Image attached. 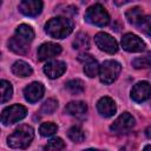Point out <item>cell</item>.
<instances>
[{
    "label": "cell",
    "mask_w": 151,
    "mask_h": 151,
    "mask_svg": "<svg viewBox=\"0 0 151 151\" xmlns=\"http://www.w3.org/2000/svg\"><path fill=\"white\" fill-rule=\"evenodd\" d=\"M125 17L127 19V21L132 25H138L140 19L143 18V11L140 7H133V8H130L126 13H125Z\"/></svg>",
    "instance_id": "44dd1931"
},
{
    "label": "cell",
    "mask_w": 151,
    "mask_h": 151,
    "mask_svg": "<svg viewBox=\"0 0 151 151\" xmlns=\"http://www.w3.org/2000/svg\"><path fill=\"white\" fill-rule=\"evenodd\" d=\"M12 72H13V74H15L17 77L24 78V77L31 76L33 71H32V67H31L27 63H25V61H22V60H19V61H15V63L13 64V66H12Z\"/></svg>",
    "instance_id": "ac0fdd59"
},
{
    "label": "cell",
    "mask_w": 151,
    "mask_h": 151,
    "mask_svg": "<svg viewBox=\"0 0 151 151\" xmlns=\"http://www.w3.org/2000/svg\"><path fill=\"white\" fill-rule=\"evenodd\" d=\"M67 136H68V138H70L72 142H74V143H81V142L84 140V138H85L84 132H83L79 127H77V126L71 127V129L68 130V132H67Z\"/></svg>",
    "instance_id": "484cf974"
},
{
    "label": "cell",
    "mask_w": 151,
    "mask_h": 151,
    "mask_svg": "<svg viewBox=\"0 0 151 151\" xmlns=\"http://www.w3.org/2000/svg\"><path fill=\"white\" fill-rule=\"evenodd\" d=\"M139 27L140 31H143L144 33H146L147 35L151 37V15H147V17H144L140 19L139 24L137 25Z\"/></svg>",
    "instance_id": "83f0119b"
},
{
    "label": "cell",
    "mask_w": 151,
    "mask_h": 151,
    "mask_svg": "<svg viewBox=\"0 0 151 151\" xmlns=\"http://www.w3.org/2000/svg\"><path fill=\"white\" fill-rule=\"evenodd\" d=\"M57 130H58V126L55 124L51 123V122L42 123L40 125V127H39V132H40V134L42 137H51L57 132Z\"/></svg>",
    "instance_id": "d4e9b609"
},
{
    "label": "cell",
    "mask_w": 151,
    "mask_h": 151,
    "mask_svg": "<svg viewBox=\"0 0 151 151\" xmlns=\"http://www.w3.org/2000/svg\"><path fill=\"white\" fill-rule=\"evenodd\" d=\"M34 138V131L29 125H20L8 137V145L13 149H26Z\"/></svg>",
    "instance_id": "7a4b0ae2"
},
{
    "label": "cell",
    "mask_w": 151,
    "mask_h": 151,
    "mask_svg": "<svg viewBox=\"0 0 151 151\" xmlns=\"http://www.w3.org/2000/svg\"><path fill=\"white\" fill-rule=\"evenodd\" d=\"M132 66L134 68H147V67H151V52H147L146 54L133 59Z\"/></svg>",
    "instance_id": "603a6c76"
},
{
    "label": "cell",
    "mask_w": 151,
    "mask_h": 151,
    "mask_svg": "<svg viewBox=\"0 0 151 151\" xmlns=\"http://www.w3.org/2000/svg\"><path fill=\"white\" fill-rule=\"evenodd\" d=\"M90 46V38L85 33H78L73 40V48L76 50H86Z\"/></svg>",
    "instance_id": "7402d4cb"
},
{
    "label": "cell",
    "mask_w": 151,
    "mask_h": 151,
    "mask_svg": "<svg viewBox=\"0 0 151 151\" xmlns=\"http://www.w3.org/2000/svg\"><path fill=\"white\" fill-rule=\"evenodd\" d=\"M84 18H85L86 22H88L91 25H94V26H99V27L106 26L110 22L109 13L99 4H96V5L91 6V7H88L86 9V12H85Z\"/></svg>",
    "instance_id": "3957f363"
},
{
    "label": "cell",
    "mask_w": 151,
    "mask_h": 151,
    "mask_svg": "<svg viewBox=\"0 0 151 151\" xmlns=\"http://www.w3.org/2000/svg\"><path fill=\"white\" fill-rule=\"evenodd\" d=\"M44 92H45L44 85L41 83L34 81L24 88V97L29 103H37L38 100H40L42 98Z\"/></svg>",
    "instance_id": "30bf717a"
},
{
    "label": "cell",
    "mask_w": 151,
    "mask_h": 151,
    "mask_svg": "<svg viewBox=\"0 0 151 151\" xmlns=\"http://www.w3.org/2000/svg\"><path fill=\"white\" fill-rule=\"evenodd\" d=\"M15 33L18 37H20L21 39H24L25 41L29 42L33 40L34 38V31L31 26L26 25V24H22V25H19L18 28L15 29Z\"/></svg>",
    "instance_id": "d6986e66"
},
{
    "label": "cell",
    "mask_w": 151,
    "mask_h": 151,
    "mask_svg": "<svg viewBox=\"0 0 151 151\" xmlns=\"http://www.w3.org/2000/svg\"><path fill=\"white\" fill-rule=\"evenodd\" d=\"M132 1H136V0H113V2L118 6H123L125 4H129V2H132Z\"/></svg>",
    "instance_id": "f546056e"
},
{
    "label": "cell",
    "mask_w": 151,
    "mask_h": 151,
    "mask_svg": "<svg viewBox=\"0 0 151 151\" xmlns=\"http://www.w3.org/2000/svg\"><path fill=\"white\" fill-rule=\"evenodd\" d=\"M87 111V105L84 101H71L65 106V112L70 116H83Z\"/></svg>",
    "instance_id": "e0dca14e"
},
{
    "label": "cell",
    "mask_w": 151,
    "mask_h": 151,
    "mask_svg": "<svg viewBox=\"0 0 151 151\" xmlns=\"http://www.w3.org/2000/svg\"><path fill=\"white\" fill-rule=\"evenodd\" d=\"M133 125H134V118L129 112H124L113 122L110 129L117 133H126L133 127Z\"/></svg>",
    "instance_id": "52a82bcc"
},
{
    "label": "cell",
    "mask_w": 151,
    "mask_h": 151,
    "mask_svg": "<svg viewBox=\"0 0 151 151\" xmlns=\"http://www.w3.org/2000/svg\"><path fill=\"white\" fill-rule=\"evenodd\" d=\"M145 136H146L149 139H151V126H149V127L145 130Z\"/></svg>",
    "instance_id": "4dcf8cb0"
},
{
    "label": "cell",
    "mask_w": 151,
    "mask_h": 151,
    "mask_svg": "<svg viewBox=\"0 0 151 151\" xmlns=\"http://www.w3.org/2000/svg\"><path fill=\"white\" fill-rule=\"evenodd\" d=\"M46 33L55 39H64L73 31V22L66 17H57L50 19L45 25Z\"/></svg>",
    "instance_id": "6da1fadb"
},
{
    "label": "cell",
    "mask_w": 151,
    "mask_h": 151,
    "mask_svg": "<svg viewBox=\"0 0 151 151\" xmlns=\"http://www.w3.org/2000/svg\"><path fill=\"white\" fill-rule=\"evenodd\" d=\"M19 11L27 17H37L42 11V0H22Z\"/></svg>",
    "instance_id": "8fae6325"
},
{
    "label": "cell",
    "mask_w": 151,
    "mask_h": 151,
    "mask_svg": "<svg viewBox=\"0 0 151 151\" xmlns=\"http://www.w3.org/2000/svg\"><path fill=\"white\" fill-rule=\"evenodd\" d=\"M150 96H151V85L145 80L138 81L131 90V98L136 103H143L147 100Z\"/></svg>",
    "instance_id": "9c48e42d"
},
{
    "label": "cell",
    "mask_w": 151,
    "mask_h": 151,
    "mask_svg": "<svg viewBox=\"0 0 151 151\" xmlns=\"http://www.w3.org/2000/svg\"><path fill=\"white\" fill-rule=\"evenodd\" d=\"M60 52H61L60 45L54 44V42H45L39 46L37 53H38V59L44 61V60L51 59V58L60 54Z\"/></svg>",
    "instance_id": "7c38bea8"
},
{
    "label": "cell",
    "mask_w": 151,
    "mask_h": 151,
    "mask_svg": "<svg viewBox=\"0 0 151 151\" xmlns=\"http://www.w3.org/2000/svg\"><path fill=\"white\" fill-rule=\"evenodd\" d=\"M65 87H66V90H67L71 94H74V96L83 93L84 90H85L84 83H83V80H80V79H72V80H68V81L65 84Z\"/></svg>",
    "instance_id": "ffe728a7"
},
{
    "label": "cell",
    "mask_w": 151,
    "mask_h": 151,
    "mask_svg": "<svg viewBox=\"0 0 151 151\" xmlns=\"http://www.w3.org/2000/svg\"><path fill=\"white\" fill-rule=\"evenodd\" d=\"M64 147H65V143L63 142L61 138H53L45 145L46 150H63Z\"/></svg>",
    "instance_id": "f1b7e54d"
},
{
    "label": "cell",
    "mask_w": 151,
    "mask_h": 151,
    "mask_svg": "<svg viewBox=\"0 0 151 151\" xmlns=\"http://www.w3.org/2000/svg\"><path fill=\"white\" fill-rule=\"evenodd\" d=\"M8 47L11 51H13L17 54H26L28 53V45L27 41H25L24 39H21L20 37H13L8 40Z\"/></svg>",
    "instance_id": "2e32d148"
},
{
    "label": "cell",
    "mask_w": 151,
    "mask_h": 151,
    "mask_svg": "<svg viewBox=\"0 0 151 151\" xmlns=\"http://www.w3.org/2000/svg\"><path fill=\"white\" fill-rule=\"evenodd\" d=\"M66 71V64L64 61L60 60H52L48 61L45 66H44V72L45 74L51 78V79H55L58 77H60L61 74H64V72Z\"/></svg>",
    "instance_id": "4fadbf2b"
},
{
    "label": "cell",
    "mask_w": 151,
    "mask_h": 151,
    "mask_svg": "<svg viewBox=\"0 0 151 151\" xmlns=\"http://www.w3.org/2000/svg\"><path fill=\"white\" fill-rule=\"evenodd\" d=\"M1 103L5 104L6 101H8L12 98V93H13V88L9 81L7 80H1Z\"/></svg>",
    "instance_id": "cb8c5ba5"
},
{
    "label": "cell",
    "mask_w": 151,
    "mask_h": 151,
    "mask_svg": "<svg viewBox=\"0 0 151 151\" xmlns=\"http://www.w3.org/2000/svg\"><path fill=\"white\" fill-rule=\"evenodd\" d=\"M144 149H145V150H151V145H146Z\"/></svg>",
    "instance_id": "1f68e13d"
},
{
    "label": "cell",
    "mask_w": 151,
    "mask_h": 151,
    "mask_svg": "<svg viewBox=\"0 0 151 151\" xmlns=\"http://www.w3.org/2000/svg\"><path fill=\"white\" fill-rule=\"evenodd\" d=\"M79 61L84 63V72L87 77L93 78L99 74V68L100 66L98 65L97 60H94L90 54H80L78 57Z\"/></svg>",
    "instance_id": "5bb4252c"
},
{
    "label": "cell",
    "mask_w": 151,
    "mask_h": 151,
    "mask_svg": "<svg viewBox=\"0 0 151 151\" xmlns=\"http://www.w3.org/2000/svg\"><path fill=\"white\" fill-rule=\"evenodd\" d=\"M94 42L100 51H104L109 54H113L118 51V44L114 40V38H112L110 34L105 32L97 33L94 37Z\"/></svg>",
    "instance_id": "8992f818"
},
{
    "label": "cell",
    "mask_w": 151,
    "mask_h": 151,
    "mask_svg": "<svg viewBox=\"0 0 151 151\" xmlns=\"http://www.w3.org/2000/svg\"><path fill=\"white\" fill-rule=\"evenodd\" d=\"M122 71V65L116 60H106L99 68V78L104 84L113 83Z\"/></svg>",
    "instance_id": "277c9868"
},
{
    "label": "cell",
    "mask_w": 151,
    "mask_h": 151,
    "mask_svg": "<svg viewBox=\"0 0 151 151\" xmlns=\"http://www.w3.org/2000/svg\"><path fill=\"white\" fill-rule=\"evenodd\" d=\"M122 46L127 52H142L145 50V42L136 34L126 33L122 38Z\"/></svg>",
    "instance_id": "ba28073f"
},
{
    "label": "cell",
    "mask_w": 151,
    "mask_h": 151,
    "mask_svg": "<svg viewBox=\"0 0 151 151\" xmlns=\"http://www.w3.org/2000/svg\"><path fill=\"white\" fill-rule=\"evenodd\" d=\"M97 109H98V112L106 118L112 117L117 111L116 103L110 97H101L97 103Z\"/></svg>",
    "instance_id": "9a60e30c"
},
{
    "label": "cell",
    "mask_w": 151,
    "mask_h": 151,
    "mask_svg": "<svg viewBox=\"0 0 151 151\" xmlns=\"http://www.w3.org/2000/svg\"><path fill=\"white\" fill-rule=\"evenodd\" d=\"M57 107H58V101L55 100V99H52V98H50V99H47L42 105H41V113H44V114H51V113H53L55 110H57Z\"/></svg>",
    "instance_id": "4316f807"
},
{
    "label": "cell",
    "mask_w": 151,
    "mask_h": 151,
    "mask_svg": "<svg viewBox=\"0 0 151 151\" xmlns=\"http://www.w3.org/2000/svg\"><path fill=\"white\" fill-rule=\"evenodd\" d=\"M26 113H27V110L22 105L15 104V105L8 106L1 113V123L4 125L14 124V123L21 120L22 118H25L26 117Z\"/></svg>",
    "instance_id": "5b68a950"
}]
</instances>
